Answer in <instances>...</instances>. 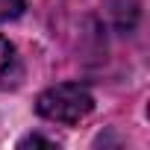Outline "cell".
I'll list each match as a JSON object with an SVG mask.
<instances>
[{"label": "cell", "instance_id": "obj_2", "mask_svg": "<svg viewBox=\"0 0 150 150\" xmlns=\"http://www.w3.org/2000/svg\"><path fill=\"white\" fill-rule=\"evenodd\" d=\"M12 65H15V47L9 44V38L0 35V80L12 71Z\"/></svg>", "mask_w": 150, "mask_h": 150}, {"label": "cell", "instance_id": "obj_1", "mask_svg": "<svg viewBox=\"0 0 150 150\" xmlns=\"http://www.w3.org/2000/svg\"><path fill=\"white\" fill-rule=\"evenodd\" d=\"M35 109L41 118L56 121V124H77L94 109V97L86 86L80 83H59L50 86L38 94Z\"/></svg>", "mask_w": 150, "mask_h": 150}, {"label": "cell", "instance_id": "obj_3", "mask_svg": "<svg viewBox=\"0 0 150 150\" xmlns=\"http://www.w3.org/2000/svg\"><path fill=\"white\" fill-rule=\"evenodd\" d=\"M27 9V0H0V21H15Z\"/></svg>", "mask_w": 150, "mask_h": 150}, {"label": "cell", "instance_id": "obj_4", "mask_svg": "<svg viewBox=\"0 0 150 150\" xmlns=\"http://www.w3.org/2000/svg\"><path fill=\"white\" fill-rule=\"evenodd\" d=\"M53 147V141H47V138H41V135H27V138H21V144L18 147Z\"/></svg>", "mask_w": 150, "mask_h": 150}]
</instances>
